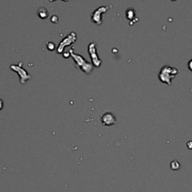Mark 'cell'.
<instances>
[{"label":"cell","instance_id":"7a4b0ae2","mask_svg":"<svg viewBox=\"0 0 192 192\" xmlns=\"http://www.w3.org/2000/svg\"><path fill=\"white\" fill-rule=\"evenodd\" d=\"M70 53H71V56H72V58L74 60V62H76L77 66H78L84 73L86 74H89L92 72V70H93V65H92V64L86 61L85 59L82 56H80V55L74 53L72 50H70Z\"/></svg>","mask_w":192,"mask_h":192},{"label":"cell","instance_id":"5b68a950","mask_svg":"<svg viewBox=\"0 0 192 192\" xmlns=\"http://www.w3.org/2000/svg\"><path fill=\"white\" fill-rule=\"evenodd\" d=\"M101 123L103 125L112 126L116 123V119L113 114L110 112H107L101 116Z\"/></svg>","mask_w":192,"mask_h":192},{"label":"cell","instance_id":"52a82bcc","mask_svg":"<svg viewBox=\"0 0 192 192\" xmlns=\"http://www.w3.org/2000/svg\"><path fill=\"white\" fill-rule=\"evenodd\" d=\"M126 17L128 20L131 21L135 17V11L133 10L132 9H128L126 11Z\"/></svg>","mask_w":192,"mask_h":192},{"label":"cell","instance_id":"9c48e42d","mask_svg":"<svg viewBox=\"0 0 192 192\" xmlns=\"http://www.w3.org/2000/svg\"><path fill=\"white\" fill-rule=\"evenodd\" d=\"M3 106H4L3 101H2V99H0V111H1L2 108H3Z\"/></svg>","mask_w":192,"mask_h":192},{"label":"cell","instance_id":"277c9868","mask_svg":"<svg viewBox=\"0 0 192 192\" xmlns=\"http://www.w3.org/2000/svg\"><path fill=\"white\" fill-rule=\"evenodd\" d=\"M108 6H101L98 8L95 11L93 12L92 16V22L95 23L97 25H101L102 23V14L106 13L109 10Z\"/></svg>","mask_w":192,"mask_h":192},{"label":"cell","instance_id":"30bf717a","mask_svg":"<svg viewBox=\"0 0 192 192\" xmlns=\"http://www.w3.org/2000/svg\"><path fill=\"white\" fill-rule=\"evenodd\" d=\"M50 2H53V1H54V0H50ZM63 1H65V2H67V1H68V0H63Z\"/></svg>","mask_w":192,"mask_h":192},{"label":"cell","instance_id":"3957f363","mask_svg":"<svg viewBox=\"0 0 192 192\" xmlns=\"http://www.w3.org/2000/svg\"><path fill=\"white\" fill-rule=\"evenodd\" d=\"M89 54L90 56L91 60H92V65H94L96 68H99L101 65L102 61L99 57L97 52V47L95 42H92L89 44L88 46Z\"/></svg>","mask_w":192,"mask_h":192},{"label":"cell","instance_id":"6da1fadb","mask_svg":"<svg viewBox=\"0 0 192 192\" xmlns=\"http://www.w3.org/2000/svg\"><path fill=\"white\" fill-rule=\"evenodd\" d=\"M179 71L176 68L165 65L160 70V72L158 74V79L163 84L170 86L172 84L173 80L176 77Z\"/></svg>","mask_w":192,"mask_h":192},{"label":"cell","instance_id":"ba28073f","mask_svg":"<svg viewBox=\"0 0 192 192\" xmlns=\"http://www.w3.org/2000/svg\"><path fill=\"white\" fill-rule=\"evenodd\" d=\"M188 69L190 70L191 72H192V59L189 60L188 63Z\"/></svg>","mask_w":192,"mask_h":192},{"label":"cell","instance_id":"8992f818","mask_svg":"<svg viewBox=\"0 0 192 192\" xmlns=\"http://www.w3.org/2000/svg\"><path fill=\"white\" fill-rule=\"evenodd\" d=\"M76 39H77L76 34H75L74 33H71L69 35H68V37L65 38V39L63 40V41L60 44V47H59L58 48L59 53L62 52L64 48H65L66 46H69L71 44H73L74 41H76Z\"/></svg>","mask_w":192,"mask_h":192}]
</instances>
